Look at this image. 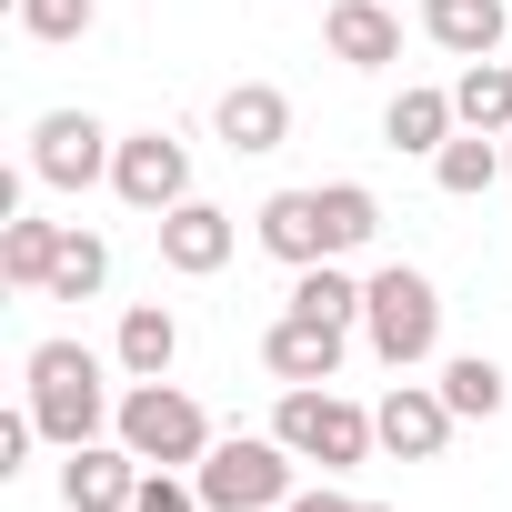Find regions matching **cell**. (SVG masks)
Segmentation results:
<instances>
[{
    "instance_id": "28",
    "label": "cell",
    "mask_w": 512,
    "mask_h": 512,
    "mask_svg": "<svg viewBox=\"0 0 512 512\" xmlns=\"http://www.w3.org/2000/svg\"><path fill=\"white\" fill-rule=\"evenodd\" d=\"M282 512H362V502H352V492H332V482H302Z\"/></svg>"
},
{
    "instance_id": "4",
    "label": "cell",
    "mask_w": 512,
    "mask_h": 512,
    "mask_svg": "<svg viewBox=\"0 0 512 512\" xmlns=\"http://www.w3.org/2000/svg\"><path fill=\"white\" fill-rule=\"evenodd\" d=\"M201 502L211 512H282L292 492H302V462H292V442L282 432H231V442H211L201 452Z\"/></svg>"
},
{
    "instance_id": "14",
    "label": "cell",
    "mask_w": 512,
    "mask_h": 512,
    "mask_svg": "<svg viewBox=\"0 0 512 512\" xmlns=\"http://www.w3.org/2000/svg\"><path fill=\"white\" fill-rule=\"evenodd\" d=\"M322 41H332L342 71H392V61H402V21L382 11V0H332V11H322Z\"/></svg>"
},
{
    "instance_id": "29",
    "label": "cell",
    "mask_w": 512,
    "mask_h": 512,
    "mask_svg": "<svg viewBox=\"0 0 512 512\" xmlns=\"http://www.w3.org/2000/svg\"><path fill=\"white\" fill-rule=\"evenodd\" d=\"M362 512H392V502H362Z\"/></svg>"
},
{
    "instance_id": "2",
    "label": "cell",
    "mask_w": 512,
    "mask_h": 512,
    "mask_svg": "<svg viewBox=\"0 0 512 512\" xmlns=\"http://www.w3.org/2000/svg\"><path fill=\"white\" fill-rule=\"evenodd\" d=\"M362 342H372L382 372H422V362L442 352V292H432V272L382 262V272L362 282Z\"/></svg>"
},
{
    "instance_id": "3",
    "label": "cell",
    "mask_w": 512,
    "mask_h": 512,
    "mask_svg": "<svg viewBox=\"0 0 512 512\" xmlns=\"http://www.w3.org/2000/svg\"><path fill=\"white\" fill-rule=\"evenodd\" d=\"M272 432L292 442V462H322V472H352V462H372V442H382V422H372L352 392H332V382H282Z\"/></svg>"
},
{
    "instance_id": "22",
    "label": "cell",
    "mask_w": 512,
    "mask_h": 512,
    "mask_svg": "<svg viewBox=\"0 0 512 512\" xmlns=\"http://www.w3.org/2000/svg\"><path fill=\"white\" fill-rule=\"evenodd\" d=\"M442 402H452L462 422H492V412L512 402V382H502L492 352H452V362H442Z\"/></svg>"
},
{
    "instance_id": "7",
    "label": "cell",
    "mask_w": 512,
    "mask_h": 512,
    "mask_svg": "<svg viewBox=\"0 0 512 512\" xmlns=\"http://www.w3.org/2000/svg\"><path fill=\"white\" fill-rule=\"evenodd\" d=\"M111 191H121L141 221H161V211L191 201V151H181L171 131H131V141L111 151Z\"/></svg>"
},
{
    "instance_id": "20",
    "label": "cell",
    "mask_w": 512,
    "mask_h": 512,
    "mask_svg": "<svg viewBox=\"0 0 512 512\" xmlns=\"http://www.w3.org/2000/svg\"><path fill=\"white\" fill-rule=\"evenodd\" d=\"M452 111H462V131H512V61H502V51H492V61H462Z\"/></svg>"
},
{
    "instance_id": "6",
    "label": "cell",
    "mask_w": 512,
    "mask_h": 512,
    "mask_svg": "<svg viewBox=\"0 0 512 512\" xmlns=\"http://www.w3.org/2000/svg\"><path fill=\"white\" fill-rule=\"evenodd\" d=\"M111 131L91 121V111H41L31 121V181H51V191H91V181H111Z\"/></svg>"
},
{
    "instance_id": "1",
    "label": "cell",
    "mask_w": 512,
    "mask_h": 512,
    "mask_svg": "<svg viewBox=\"0 0 512 512\" xmlns=\"http://www.w3.org/2000/svg\"><path fill=\"white\" fill-rule=\"evenodd\" d=\"M21 382H31V422H41V442H61V452H81V442H101L111 432V382H101V352L91 342H31V362H21Z\"/></svg>"
},
{
    "instance_id": "11",
    "label": "cell",
    "mask_w": 512,
    "mask_h": 512,
    "mask_svg": "<svg viewBox=\"0 0 512 512\" xmlns=\"http://www.w3.org/2000/svg\"><path fill=\"white\" fill-rule=\"evenodd\" d=\"M211 131H221L231 161H262V151L292 141V91H272V81H231V91L211 101Z\"/></svg>"
},
{
    "instance_id": "5",
    "label": "cell",
    "mask_w": 512,
    "mask_h": 512,
    "mask_svg": "<svg viewBox=\"0 0 512 512\" xmlns=\"http://www.w3.org/2000/svg\"><path fill=\"white\" fill-rule=\"evenodd\" d=\"M111 432H121L151 472H201V452H211V412H201L181 382H131L121 412H111Z\"/></svg>"
},
{
    "instance_id": "30",
    "label": "cell",
    "mask_w": 512,
    "mask_h": 512,
    "mask_svg": "<svg viewBox=\"0 0 512 512\" xmlns=\"http://www.w3.org/2000/svg\"><path fill=\"white\" fill-rule=\"evenodd\" d=\"M502 161H512V131H502Z\"/></svg>"
},
{
    "instance_id": "25",
    "label": "cell",
    "mask_w": 512,
    "mask_h": 512,
    "mask_svg": "<svg viewBox=\"0 0 512 512\" xmlns=\"http://www.w3.org/2000/svg\"><path fill=\"white\" fill-rule=\"evenodd\" d=\"M111 282V241L101 231H61V262H51V302H91Z\"/></svg>"
},
{
    "instance_id": "12",
    "label": "cell",
    "mask_w": 512,
    "mask_h": 512,
    "mask_svg": "<svg viewBox=\"0 0 512 512\" xmlns=\"http://www.w3.org/2000/svg\"><path fill=\"white\" fill-rule=\"evenodd\" d=\"M151 231H161V262H171L181 282H211L231 251H241V221H231L221 201H181V211H161Z\"/></svg>"
},
{
    "instance_id": "10",
    "label": "cell",
    "mask_w": 512,
    "mask_h": 512,
    "mask_svg": "<svg viewBox=\"0 0 512 512\" xmlns=\"http://www.w3.org/2000/svg\"><path fill=\"white\" fill-rule=\"evenodd\" d=\"M251 241L272 251L282 272H312V262H332V221H322V181L312 191H272L262 211H251Z\"/></svg>"
},
{
    "instance_id": "17",
    "label": "cell",
    "mask_w": 512,
    "mask_h": 512,
    "mask_svg": "<svg viewBox=\"0 0 512 512\" xmlns=\"http://www.w3.org/2000/svg\"><path fill=\"white\" fill-rule=\"evenodd\" d=\"M111 362H121L131 382H171V362H181V322H171L161 302H131L121 332H111Z\"/></svg>"
},
{
    "instance_id": "8",
    "label": "cell",
    "mask_w": 512,
    "mask_h": 512,
    "mask_svg": "<svg viewBox=\"0 0 512 512\" xmlns=\"http://www.w3.org/2000/svg\"><path fill=\"white\" fill-rule=\"evenodd\" d=\"M372 422H382V452L392 462H442V442H452V402H442V382H392L382 402H372Z\"/></svg>"
},
{
    "instance_id": "15",
    "label": "cell",
    "mask_w": 512,
    "mask_h": 512,
    "mask_svg": "<svg viewBox=\"0 0 512 512\" xmlns=\"http://www.w3.org/2000/svg\"><path fill=\"white\" fill-rule=\"evenodd\" d=\"M452 131H462V111H452V91H432V81H402V91H392V111H382V141H392V151H412V161H432Z\"/></svg>"
},
{
    "instance_id": "18",
    "label": "cell",
    "mask_w": 512,
    "mask_h": 512,
    "mask_svg": "<svg viewBox=\"0 0 512 512\" xmlns=\"http://www.w3.org/2000/svg\"><path fill=\"white\" fill-rule=\"evenodd\" d=\"M61 231H71V221H31V211H11V221H0V282H11V292H51Z\"/></svg>"
},
{
    "instance_id": "13",
    "label": "cell",
    "mask_w": 512,
    "mask_h": 512,
    "mask_svg": "<svg viewBox=\"0 0 512 512\" xmlns=\"http://www.w3.org/2000/svg\"><path fill=\"white\" fill-rule=\"evenodd\" d=\"M342 352H352V332L342 322H312V312H282L262 332V372L272 382H342Z\"/></svg>"
},
{
    "instance_id": "26",
    "label": "cell",
    "mask_w": 512,
    "mask_h": 512,
    "mask_svg": "<svg viewBox=\"0 0 512 512\" xmlns=\"http://www.w3.org/2000/svg\"><path fill=\"white\" fill-rule=\"evenodd\" d=\"M131 512H211V502H201L191 472H141V502H131Z\"/></svg>"
},
{
    "instance_id": "19",
    "label": "cell",
    "mask_w": 512,
    "mask_h": 512,
    "mask_svg": "<svg viewBox=\"0 0 512 512\" xmlns=\"http://www.w3.org/2000/svg\"><path fill=\"white\" fill-rule=\"evenodd\" d=\"M502 171H512V161H502V131H452V141L432 151V181H442L452 201H482Z\"/></svg>"
},
{
    "instance_id": "9",
    "label": "cell",
    "mask_w": 512,
    "mask_h": 512,
    "mask_svg": "<svg viewBox=\"0 0 512 512\" xmlns=\"http://www.w3.org/2000/svg\"><path fill=\"white\" fill-rule=\"evenodd\" d=\"M141 472H151V462H141L121 432H111V442H81V452H61V502H71V512H131V502H141Z\"/></svg>"
},
{
    "instance_id": "21",
    "label": "cell",
    "mask_w": 512,
    "mask_h": 512,
    "mask_svg": "<svg viewBox=\"0 0 512 512\" xmlns=\"http://www.w3.org/2000/svg\"><path fill=\"white\" fill-rule=\"evenodd\" d=\"M322 221H332V262H352V251H372V231H382V191L372 181H322Z\"/></svg>"
},
{
    "instance_id": "24",
    "label": "cell",
    "mask_w": 512,
    "mask_h": 512,
    "mask_svg": "<svg viewBox=\"0 0 512 512\" xmlns=\"http://www.w3.org/2000/svg\"><path fill=\"white\" fill-rule=\"evenodd\" d=\"M11 21H21V41H41V51H71V41H91L101 0H11Z\"/></svg>"
},
{
    "instance_id": "16",
    "label": "cell",
    "mask_w": 512,
    "mask_h": 512,
    "mask_svg": "<svg viewBox=\"0 0 512 512\" xmlns=\"http://www.w3.org/2000/svg\"><path fill=\"white\" fill-rule=\"evenodd\" d=\"M502 0H422V41L452 51V61H492L502 51Z\"/></svg>"
},
{
    "instance_id": "27",
    "label": "cell",
    "mask_w": 512,
    "mask_h": 512,
    "mask_svg": "<svg viewBox=\"0 0 512 512\" xmlns=\"http://www.w3.org/2000/svg\"><path fill=\"white\" fill-rule=\"evenodd\" d=\"M31 442H41V422H31V402H21L11 422H0V482H11V472H31Z\"/></svg>"
},
{
    "instance_id": "23",
    "label": "cell",
    "mask_w": 512,
    "mask_h": 512,
    "mask_svg": "<svg viewBox=\"0 0 512 512\" xmlns=\"http://www.w3.org/2000/svg\"><path fill=\"white\" fill-rule=\"evenodd\" d=\"M282 312H312V322H342V332H352V322H362V282H352L342 262H312V272H292V302H282Z\"/></svg>"
}]
</instances>
